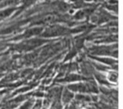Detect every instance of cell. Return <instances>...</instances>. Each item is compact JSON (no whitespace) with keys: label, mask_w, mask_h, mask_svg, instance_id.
Wrapping results in <instances>:
<instances>
[{"label":"cell","mask_w":123,"mask_h":109,"mask_svg":"<svg viewBox=\"0 0 123 109\" xmlns=\"http://www.w3.org/2000/svg\"><path fill=\"white\" fill-rule=\"evenodd\" d=\"M81 109H86V108H81Z\"/></svg>","instance_id":"1"}]
</instances>
